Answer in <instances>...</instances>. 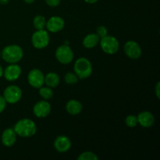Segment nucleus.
Returning a JSON list of instances; mask_svg holds the SVG:
<instances>
[{"instance_id": "obj_1", "label": "nucleus", "mask_w": 160, "mask_h": 160, "mask_svg": "<svg viewBox=\"0 0 160 160\" xmlns=\"http://www.w3.org/2000/svg\"><path fill=\"white\" fill-rule=\"evenodd\" d=\"M17 135L23 138H30L34 135L37 127L34 122L30 119H22L15 124L13 128Z\"/></svg>"}, {"instance_id": "obj_2", "label": "nucleus", "mask_w": 160, "mask_h": 160, "mask_svg": "<svg viewBox=\"0 0 160 160\" xmlns=\"http://www.w3.org/2000/svg\"><path fill=\"white\" fill-rule=\"evenodd\" d=\"M23 56V52L21 47L17 45H7L3 48L1 52L2 59L9 63H17L21 60Z\"/></svg>"}, {"instance_id": "obj_3", "label": "nucleus", "mask_w": 160, "mask_h": 160, "mask_svg": "<svg viewBox=\"0 0 160 160\" xmlns=\"http://www.w3.org/2000/svg\"><path fill=\"white\" fill-rule=\"evenodd\" d=\"M74 72L79 79H86L92 73V63L86 58H79L74 63Z\"/></svg>"}, {"instance_id": "obj_4", "label": "nucleus", "mask_w": 160, "mask_h": 160, "mask_svg": "<svg viewBox=\"0 0 160 160\" xmlns=\"http://www.w3.org/2000/svg\"><path fill=\"white\" fill-rule=\"evenodd\" d=\"M99 43L102 51L106 54H115L120 48L118 40L113 36L106 35V37L102 38Z\"/></svg>"}, {"instance_id": "obj_5", "label": "nucleus", "mask_w": 160, "mask_h": 160, "mask_svg": "<svg viewBox=\"0 0 160 160\" xmlns=\"http://www.w3.org/2000/svg\"><path fill=\"white\" fill-rule=\"evenodd\" d=\"M49 34L45 30H37L31 37V42L34 48L42 49L45 48L49 43Z\"/></svg>"}, {"instance_id": "obj_6", "label": "nucleus", "mask_w": 160, "mask_h": 160, "mask_svg": "<svg viewBox=\"0 0 160 160\" xmlns=\"http://www.w3.org/2000/svg\"><path fill=\"white\" fill-rule=\"evenodd\" d=\"M22 97V91L19 87L16 85L8 86L3 92V98L6 103L15 104L18 102Z\"/></svg>"}, {"instance_id": "obj_7", "label": "nucleus", "mask_w": 160, "mask_h": 160, "mask_svg": "<svg viewBox=\"0 0 160 160\" xmlns=\"http://www.w3.org/2000/svg\"><path fill=\"white\" fill-rule=\"evenodd\" d=\"M56 57L62 64H68L73 59V50L69 45H62L58 47L56 51Z\"/></svg>"}, {"instance_id": "obj_8", "label": "nucleus", "mask_w": 160, "mask_h": 160, "mask_svg": "<svg viewBox=\"0 0 160 160\" xmlns=\"http://www.w3.org/2000/svg\"><path fill=\"white\" fill-rule=\"evenodd\" d=\"M28 79L30 85L34 88H40L45 83V76L43 73L38 69H34L30 71Z\"/></svg>"}, {"instance_id": "obj_9", "label": "nucleus", "mask_w": 160, "mask_h": 160, "mask_svg": "<svg viewBox=\"0 0 160 160\" xmlns=\"http://www.w3.org/2000/svg\"><path fill=\"white\" fill-rule=\"evenodd\" d=\"M124 52L127 56L131 59H138L142 56V48L134 41H128L124 45Z\"/></svg>"}, {"instance_id": "obj_10", "label": "nucleus", "mask_w": 160, "mask_h": 160, "mask_svg": "<svg viewBox=\"0 0 160 160\" xmlns=\"http://www.w3.org/2000/svg\"><path fill=\"white\" fill-rule=\"evenodd\" d=\"M33 112L38 118H45L51 112V106L48 102L40 101L34 106Z\"/></svg>"}, {"instance_id": "obj_11", "label": "nucleus", "mask_w": 160, "mask_h": 160, "mask_svg": "<svg viewBox=\"0 0 160 160\" xmlns=\"http://www.w3.org/2000/svg\"><path fill=\"white\" fill-rule=\"evenodd\" d=\"M21 74V68L16 63H11L3 70V75L8 81H17Z\"/></svg>"}, {"instance_id": "obj_12", "label": "nucleus", "mask_w": 160, "mask_h": 160, "mask_svg": "<svg viewBox=\"0 0 160 160\" xmlns=\"http://www.w3.org/2000/svg\"><path fill=\"white\" fill-rule=\"evenodd\" d=\"M65 26L63 19L59 17H52L51 18L48 19V21L46 22V28L48 31L52 33L59 32L62 31Z\"/></svg>"}, {"instance_id": "obj_13", "label": "nucleus", "mask_w": 160, "mask_h": 160, "mask_svg": "<svg viewBox=\"0 0 160 160\" xmlns=\"http://www.w3.org/2000/svg\"><path fill=\"white\" fill-rule=\"evenodd\" d=\"M54 147L59 152H66L71 148V142L67 136H59L55 140Z\"/></svg>"}, {"instance_id": "obj_14", "label": "nucleus", "mask_w": 160, "mask_h": 160, "mask_svg": "<svg viewBox=\"0 0 160 160\" xmlns=\"http://www.w3.org/2000/svg\"><path fill=\"white\" fill-rule=\"evenodd\" d=\"M138 123L144 128H150L155 123V117L152 114L148 111L140 112L137 117Z\"/></svg>"}, {"instance_id": "obj_15", "label": "nucleus", "mask_w": 160, "mask_h": 160, "mask_svg": "<svg viewBox=\"0 0 160 160\" xmlns=\"http://www.w3.org/2000/svg\"><path fill=\"white\" fill-rule=\"evenodd\" d=\"M17 141V134L12 128H7L2 134V142L6 147H11Z\"/></svg>"}, {"instance_id": "obj_16", "label": "nucleus", "mask_w": 160, "mask_h": 160, "mask_svg": "<svg viewBox=\"0 0 160 160\" xmlns=\"http://www.w3.org/2000/svg\"><path fill=\"white\" fill-rule=\"evenodd\" d=\"M66 109L67 112L71 115H78L82 111V105L77 100H70L66 105Z\"/></svg>"}, {"instance_id": "obj_17", "label": "nucleus", "mask_w": 160, "mask_h": 160, "mask_svg": "<svg viewBox=\"0 0 160 160\" xmlns=\"http://www.w3.org/2000/svg\"><path fill=\"white\" fill-rule=\"evenodd\" d=\"M100 42V38L97 34H89L83 40V45L87 48H95Z\"/></svg>"}, {"instance_id": "obj_18", "label": "nucleus", "mask_w": 160, "mask_h": 160, "mask_svg": "<svg viewBox=\"0 0 160 160\" xmlns=\"http://www.w3.org/2000/svg\"><path fill=\"white\" fill-rule=\"evenodd\" d=\"M45 83L49 88H56L59 84V75L54 72H50L45 77Z\"/></svg>"}, {"instance_id": "obj_19", "label": "nucleus", "mask_w": 160, "mask_h": 160, "mask_svg": "<svg viewBox=\"0 0 160 160\" xmlns=\"http://www.w3.org/2000/svg\"><path fill=\"white\" fill-rule=\"evenodd\" d=\"M33 25L37 30H43L46 26V20L45 17L42 15H38L33 20Z\"/></svg>"}, {"instance_id": "obj_20", "label": "nucleus", "mask_w": 160, "mask_h": 160, "mask_svg": "<svg viewBox=\"0 0 160 160\" xmlns=\"http://www.w3.org/2000/svg\"><path fill=\"white\" fill-rule=\"evenodd\" d=\"M39 95L45 100L50 99L52 98L53 92L51 88L49 87H41L39 88Z\"/></svg>"}, {"instance_id": "obj_21", "label": "nucleus", "mask_w": 160, "mask_h": 160, "mask_svg": "<svg viewBox=\"0 0 160 160\" xmlns=\"http://www.w3.org/2000/svg\"><path fill=\"white\" fill-rule=\"evenodd\" d=\"M78 160H97L98 157L92 152H84L78 157Z\"/></svg>"}, {"instance_id": "obj_22", "label": "nucleus", "mask_w": 160, "mask_h": 160, "mask_svg": "<svg viewBox=\"0 0 160 160\" xmlns=\"http://www.w3.org/2000/svg\"><path fill=\"white\" fill-rule=\"evenodd\" d=\"M78 77L77 76L76 73H73L71 72H69L64 77V80H65V82L67 84H76L78 81Z\"/></svg>"}, {"instance_id": "obj_23", "label": "nucleus", "mask_w": 160, "mask_h": 160, "mask_svg": "<svg viewBox=\"0 0 160 160\" xmlns=\"http://www.w3.org/2000/svg\"><path fill=\"white\" fill-rule=\"evenodd\" d=\"M125 123H126L127 126L129 128H134V127L137 126L138 124V119L137 117L134 115H129L127 117L126 120H125Z\"/></svg>"}, {"instance_id": "obj_24", "label": "nucleus", "mask_w": 160, "mask_h": 160, "mask_svg": "<svg viewBox=\"0 0 160 160\" xmlns=\"http://www.w3.org/2000/svg\"><path fill=\"white\" fill-rule=\"evenodd\" d=\"M97 34L98 35V37L100 38L103 37H106V35H108V31L107 28L104 26H100L97 28Z\"/></svg>"}, {"instance_id": "obj_25", "label": "nucleus", "mask_w": 160, "mask_h": 160, "mask_svg": "<svg viewBox=\"0 0 160 160\" xmlns=\"http://www.w3.org/2000/svg\"><path fill=\"white\" fill-rule=\"evenodd\" d=\"M6 107V102L5 100V98H3V96L0 95V113L2 112L5 110Z\"/></svg>"}, {"instance_id": "obj_26", "label": "nucleus", "mask_w": 160, "mask_h": 160, "mask_svg": "<svg viewBox=\"0 0 160 160\" xmlns=\"http://www.w3.org/2000/svg\"><path fill=\"white\" fill-rule=\"evenodd\" d=\"M61 0H45L47 4L49 6H52V7H56V6H58L60 3Z\"/></svg>"}, {"instance_id": "obj_27", "label": "nucleus", "mask_w": 160, "mask_h": 160, "mask_svg": "<svg viewBox=\"0 0 160 160\" xmlns=\"http://www.w3.org/2000/svg\"><path fill=\"white\" fill-rule=\"evenodd\" d=\"M159 87H160V83L158 82L156 86V94L158 98H159Z\"/></svg>"}, {"instance_id": "obj_28", "label": "nucleus", "mask_w": 160, "mask_h": 160, "mask_svg": "<svg viewBox=\"0 0 160 160\" xmlns=\"http://www.w3.org/2000/svg\"><path fill=\"white\" fill-rule=\"evenodd\" d=\"M87 3H89V4H93V3H95L96 2H98V0H84Z\"/></svg>"}, {"instance_id": "obj_29", "label": "nucleus", "mask_w": 160, "mask_h": 160, "mask_svg": "<svg viewBox=\"0 0 160 160\" xmlns=\"http://www.w3.org/2000/svg\"><path fill=\"white\" fill-rule=\"evenodd\" d=\"M9 2V0H0V3L2 5H6Z\"/></svg>"}, {"instance_id": "obj_30", "label": "nucleus", "mask_w": 160, "mask_h": 160, "mask_svg": "<svg viewBox=\"0 0 160 160\" xmlns=\"http://www.w3.org/2000/svg\"><path fill=\"white\" fill-rule=\"evenodd\" d=\"M3 76V69L2 67V66L0 65V78Z\"/></svg>"}, {"instance_id": "obj_31", "label": "nucleus", "mask_w": 160, "mask_h": 160, "mask_svg": "<svg viewBox=\"0 0 160 160\" xmlns=\"http://www.w3.org/2000/svg\"><path fill=\"white\" fill-rule=\"evenodd\" d=\"M23 1H24L26 3H28V4H31V3L34 2L35 0H23Z\"/></svg>"}, {"instance_id": "obj_32", "label": "nucleus", "mask_w": 160, "mask_h": 160, "mask_svg": "<svg viewBox=\"0 0 160 160\" xmlns=\"http://www.w3.org/2000/svg\"><path fill=\"white\" fill-rule=\"evenodd\" d=\"M0 57H1V52H0Z\"/></svg>"}]
</instances>
